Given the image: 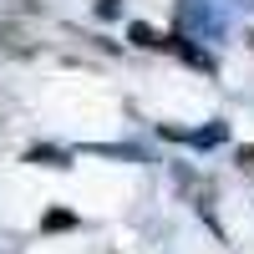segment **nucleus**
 I'll return each mask as SVG.
<instances>
[{
    "mask_svg": "<svg viewBox=\"0 0 254 254\" xmlns=\"http://www.w3.org/2000/svg\"><path fill=\"white\" fill-rule=\"evenodd\" d=\"M41 229H46V234H61V229H76V214H71V208H51V214L41 219Z\"/></svg>",
    "mask_w": 254,
    "mask_h": 254,
    "instance_id": "5",
    "label": "nucleus"
},
{
    "mask_svg": "<svg viewBox=\"0 0 254 254\" xmlns=\"http://www.w3.org/2000/svg\"><path fill=\"white\" fill-rule=\"evenodd\" d=\"M229 137V122H208V127H198V132H188L183 142H193V147H219Z\"/></svg>",
    "mask_w": 254,
    "mask_h": 254,
    "instance_id": "4",
    "label": "nucleus"
},
{
    "mask_svg": "<svg viewBox=\"0 0 254 254\" xmlns=\"http://www.w3.org/2000/svg\"><path fill=\"white\" fill-rule=\"evenodd\" d=\"M127 41H132V46H147V51H163V41H168V36H158L147 20H132V26H127Z\"/></svg>",
    "mask_w": 254,
    "mask_h": 254,
    "instance_id": "2",
    "label": "nucleus"
},
{
    "mask_svg": "<svg viewBox=\"0 0 254 254\" xmlns=\"http://www.w3.org/2000/svg\"><path fill=\"white\" fill-rule=\"evenodd\" d=\"M239 168H249V173H254V142H244V147H239Z\"/></svg>",
    "mask_w": 254,
    "mask_h": 254,
    "instance_id": "7",
    "label": "nucleus"
},
{
    "mask_svg": "<svg viewBox=\"0 0 254 254\" xmlns=\"http://www.w3.org/2000/svg\"><path fill=\"white\" fill-rule=\"evenodd\" d=\"M173 20H178L183 41H208V46H214V41L224 36V10L214 5V0H178Z\"/></svg>",
    "mask_w": 254,
    "mask_h": 254,
    "instance_id": "1",
    "label": "nucleus"
},
{
    "mask_svg": "<svg viewBox=\"0 0 254 254\" xmlns=\"http://www.w3.org/2000/svg\"><path fill=\"white\" fill-rule=\"evenodd\" d=\"M26 163H41V168H71V153H66V147H31Z\"/></svg>",
    "mask_w": 254,
    "mask_h": 254,
    "instance_id": "3",
    "label": "nucleus"
},
{
    "mask_svg": "<svg viewBox=\"0 0 254 254\" xmlns=\"http://www.w3.org/2000/svg\"><path fill=\"white\" fill-rule=\"evenodd\" d=\"M122 15V0H97V20H117Z\"/></svg>",
    "mask_w": 254,
    "mask_h": 254,
    "instance_id": "6",
    "label": "nucleus"
},
{
    "mask_svg": "<svg viewBox=\"0 0 254 254\" xmlns=\"http://www.w3.org/2000/svg\"><path fill=\"white\" fill-rule=\"evenodd\" d=\"M249 46H254V31H249Z\"/></svg>",
    "mask_w": 254,
    "mask_h": 254,
    "instance_id": "8",
    "label": "nucleus"
}]
</instances>
